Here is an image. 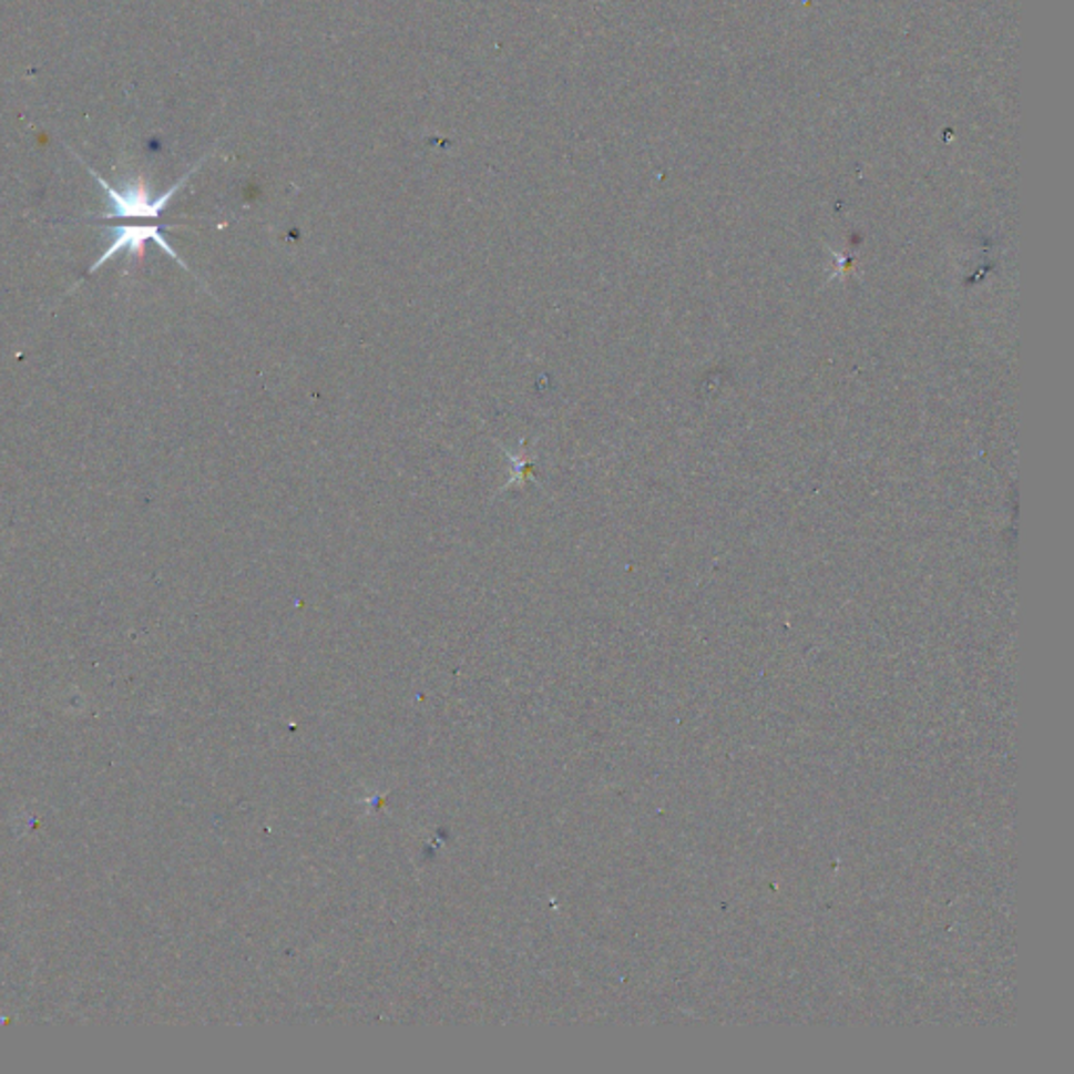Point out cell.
<instances>
[{
    "label": "cell",
    "instance_id": "obj_2",
    "mask_svg": "<svg viewBox=\"0 0 1074 1074\" xmlns=\"http://www.w3.org/2000/svg\"><path fill=\"white\" fill-rule=\"evenodd\" d=\"M160 229H162V225H117V227H112V229H110V232H112V242H110V248H108L103 255L99 256L98 263L91 267V272H89V274H95L101 265H105V263H108L112 256H116L117 253H122V250H129V255L137 256V258L139 256H143V250H145V242H150V239H154V242H156L157 246H160L164 253H168V255L175 258L178 265H183V267H185V263H183V260L178 258V255H176L175 250L171 248V244L164 239V235H162Z\"/></svg>",
    "mask_w": 1074,
    "mask_h": 1074
},
{
    "label": "cell",
    "instance_id": "obj_1",
    "mask_svg": "<svg viewBox=\"0 0 1074 1074\" xmlns=\"http://www.w3.org/2000/svg\"><path fill=\"white\" fill-rule=\"evenodd\" d=\"M86 171L95 176V181L108 192V197H110L112 211L99 215V218H157L162 215V211L168 206V202L173 200L176 192L183 187V183H187V178L196 173V168H192L187 175L181 176V181L175 183L168 192H164L162 196L152 197L143 176H137L131 183H126L124 190H117L114 185H110L105 178H101V175H98L93 168L86 166Z\"/></svg>",
    "mask_w": 1074,
    "mask_h": 1074
}]
</instances>
